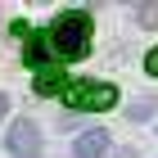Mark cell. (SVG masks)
<instances>
[{
    "label": "cell",
    "mask_w": 158,
    "mask_h": 158,
    "mask_svg": "<svg viewBox=\"0 0 158 158\" xmlns=\"http://www.w3.org/2000/svg\"><path fill=\"white\" fill-rule=\"evenodd\" d=\"M63 99H68V109H113L118 90L109 81H68Z\"/></svg>",
    "instance_id": "obj_2"
},
{
    "label": "cell",
    "mask_w": 158,
    "mask_h": 158,
    "mask_svg": "<svg viewBox=\"0 0 158 158\" xmlns=\"http://www.w3.org/2000/svg\"><path fill=\"white\" fill-rule=\"evenodd\" d=\"M5 145H9V154H18V158H36V154H41V131H36V122H27V118L14 122Z\"/></svg>",
    "instance_id": "obj_4"
},
{
    "label": "cell",
    "mask_w": 158,
    "mask_h": 158,
    "mask_svg": "<svg viewBox=\"0 0 158 158\" xmlns=\"http://www.w3.org/2000/svg\"><path fill=\"white\" fill-rule=\"evenodd\" d=\"M149 113H154V99H135L131 104V122H145Z\"/></svg>",
    "instance_id": "obj_7"
},
{
    "label": "cell",
    "mask_w": 158,
    "mask_h": 158,
    "mask_svg": "<svg viewBox=\"0 0 158 158\" xmlns=\"http://www.w3.org/2000/svg\"><path fill=\"white\" fill-rule=\"evenodd\" d=\"M140 23H145V27H158V9H154V5H145V9H140Z\"/></svg>",
    "instance_id": "obj_8"
},
{
    "label": "cell",
    "mask_w": 158,
    "mask_h": 158,
    "mask_svg": "<svg viewBox=\"0 0 158 158\" xmlns=\"http://www.w3.org/2000/svg\"><path fill=\"white\" fill-rule=\"evenodd\" d=\"M68 90V77H63L59 63H50V68H36V95H63Z\"/></svg>",
    "instance_id": "obj_6"
},
{
    "label": "cell",
    "mask_w": 158,
    "mask_h": 158,
    "mask_svg": "<svg viewBox=\"0 0 158 158\" xmlns=\"http://www.w3.org/2000/svg\"><path fill=\"white\" fill-rule=\"evenodd\" d=\"M73 154L77 158H104V154H109V131H99V127H95V131H81L77 145H73Z\"/></svg>",
    "instance_id": "obj_5"
},
{
    "label": "cell",
    "mask_w": 158,
    "mask_h": 158,
    "mask_svg": "<svg viewBox=\"0 0 158 158\" xmlns=\"http://www.w3.org/2000/svg\"><path fill=\"white\" fill-rule=\"evenodd\" d=\"M5 109H9V99H5V95H0V113H5Z\"/></svg>",
    "instance_id": "obj_10"
},
{
    "label": "cell",
    "mask_w": 158,
    "mask_h": 158,
    "mask_svg": "<svg viewBox=\"0 0 158 158\" xmlns=\"http://www.w3.org/2000/svg\"><path fill=\"white\" fill-rule=\"evenodd\" d=\"M145 73H149V77H158V45L145 54Z\"/></svg>",
    "instance_id": "obj_9"
},
{
    "label": "cell",
    "mask_w": 158,
    "mask_h": 158,
    "mask_svg": "<svg viewBox=\"0 0 158 158\" xmlns=\"http://www.w3.org/2000/svg\"><path fill=\"white\" fill-rule=\"evenodd\" d=\"M14 32H18V41H23V63H32V68H50V63H59V59H54V50H50V36L32 32L27 23H18Z\"/></svg>",
    "instance_id": "obj_3"
},
{
    "label": "cell",
    "mask_w": 158,
    "mask_h": 158,
    "mask_svg": "<svg viewBox=\"0 0 158 158\" xmlns=\"http://www.w3.org/2000/svg\"><path fill=\"white\" fill-rule=\"evenodd\" d=\"M90 36H95V23L86 9H68L50 23V50L54 59H86L90 50Z\"/></svg>",
    "instance_id": "obj_1"
}]
</instances>
